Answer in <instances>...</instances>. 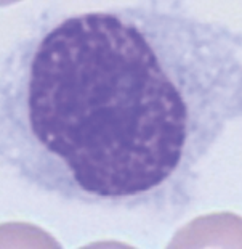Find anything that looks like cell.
<instances>
[{
    "label": "cell",
    "mask_w": 242,
    "mask_h": 249,
    "mask_svg": "<svg viewBox=\"0 0 242 249\" xmlns=\"http://www.w3.org/2000/svg\"><path fill=\"white\" fill-rule=\"evenodd\" d=\"M241 119L234 36L177 0L47 13L0 60V171L67 203L177 220Z\"/></svg>",
    "instance_id": "1"
},
{
    "label": "cell",
    "mask_w": 242,
    "mask_h": 249,
    "mask_svg": "<svg viewBox=\"0 0 242 249\" xmlns=\"http://www.w3.org/2000/svg\"><path fill=\"white\" fill-rule=\"evenodd\" d=\"M226 214L202 215L177 231L167 249H228L223 225Z\"/></svg>",
    "instance_id": "2"
},
{
    "label": "cell",
    "mask_w": 242,
    "mask_h": 249,
    "mask_svg": "<svg viewBox=\"0 0 242 249\" xmlns=\"http://www.w3.org/2000/svg\"><path fill=\"white\" fill-rule=\"evenodd\" d=\"M0 249H63L55 236L29 222L0 224Z\"/></svg>",
    "instance_id": "3"
},
{
    "label": "cell",
    "mask_w": 242,
    "mask_h": 249,
    "mask_svg": "<svg viewBox=\"0 0 242 249\" xmlns=\"http://www.w3.org/2000/svg\"><path fill=\"white\" fill-rule=\"evenodd\" d=\"M81 249H135V248L119 241H97V243H90L87 246H82Z\"/></svg>",
    "instance_id": "4"
},
{
    "label": "cell",
    "mask_w": 242,
    "mask_h": 249,
    "mask_svg": "<svg viewBox=\"0 0 242 249\" xmlns=\"http://www.w3.org/2000/svg\"><path fill=\"white\" fill-rule=\"evenodd\" d=\"M16 2H21V0H0V7H7V5H12Z\"/></svg>",
    "instance_id": "5"
}]
</instances>
